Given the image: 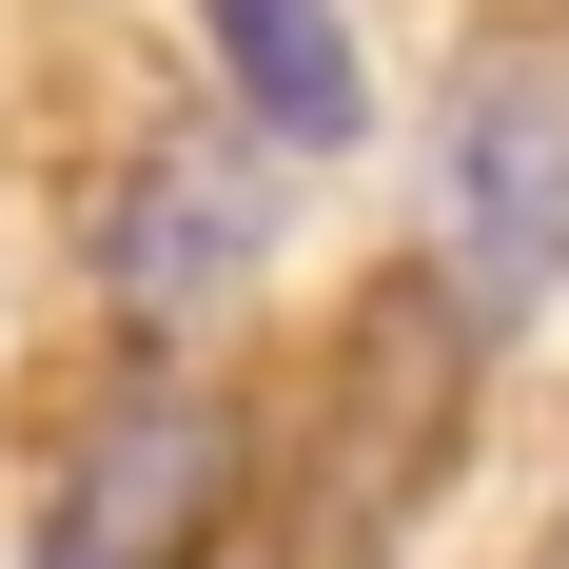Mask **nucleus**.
Listing matches in <instances>:
<instances>
[{"instance_id": "f257e3e1", "label": "nucleus", "mask_w": 569, "mask_h": 569, "mask_svg": "<svg viewBox=\"0 0 569 569\" xmlns=\"http://www.w3.org/2000/svg\"><path fill=\"white\" fill-rule=\"evenodd\" d=\"M452 412H471V295H432V276H393L373 315H353V353H335V452H315V569H353L373 530L452 471Z\"/></svg>"}, {"instance_id": "f03ea898", "label": "nucleus", "mask_w": 569, "mask_h": 569, "mask_svg": "<svg viewBox=\"0 0 569 569\" xmlns=\"http://www.w3.org/2000/svg\"><path fill=\"white\" fill-rule=\"evenodd\" d=\"M236 511V432L217 393H177V373H138V393L79 432V471H59V511H40V569H197Z\"/></svg>"}, {"instance_id": "7ed1b4c3", "label": "nucleus", "mask_w": 569, "mask_h": 569, "mask_svg": "<svg viewBox=\"0 0 569 569\" xmlns=\"http://www.w3.org/2000/svg\"><path fill=\"white\" fill-rule=\"evenodd\" d=\"M452 256L491 315H530L569 276V59L550 40H491L452 79Z\"/></svg>"}, {"instance_id": "20e7f679", "label": "nucleus", "mask_w": 569, "mask_h": 569, "mask_svg": "<svg viewBox=\"0 0 569 569\" xmlns=\"http://www.w3.org/2000/svg\"><path fill=\"white\" fill-rule=\"evenodd\" d=\"M99 276L138 295V315L236 295L256 276V158H236V138H158V158L118 177V217H99Z\"/></svg>"}, {"instance_id": "39448f33", "label": "nucleus", "mask_w": 569, "mask_h": 569, "mask_svg": "<svg viewBox=\"0 0 569 569\" xmlns=\"http://www.w3.org/2000/svg\"><path fill=\"white\" fill-rule=\"evenodd\" d=\"M217 20V79L256 138H295V158H353L373 138V79H353V20L335 0H197Z\"/></svg>"}, {"instance_id": "423d86ee", "label": "nucleus", "mask_w": 569, "mask_h": 569, "mask_svg": "<svg viewBox=\"0 0 569 569\" xmlns=\"http://www.w3.org/2000/svg\"><path fill=\"white\" fill-rule=\"evenodd\" d=\"M550 569H569V550H550Z\"/></svg>"}]
</instances>
